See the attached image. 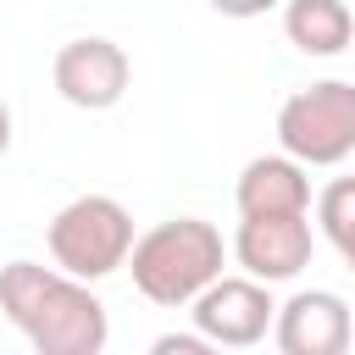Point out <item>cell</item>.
Returning <instances> with one entry per match:
<instances>
[{
  "mask_svg": "<svg viewBox=\"0 0 355 355\" xmlns=\"http://www.w3.org/2000/svg\"><path fill=\"white\" fill-rule=\"evenodd\" d=\"M155 355H211V338L194 327V333H161L155 344H150Z\"/></svg>",
  "mask_w": 355,
  "mask_h": 355,
  "instance_id": "12",
  "label": "cell"
},
{
  "mask_svg": "<svg viewBox=\"0 0 355 355\" xmlns=\"http://www.w3.org/2000/svg\"><path fill=\"white\" fill-rule=\"evenodd\" d=\"M50 83H55V94H61L67 105H78V111H111V105L128 94V83H133V61H128V50H122L116 39L83 33V39H67V44L55 50Z\"/></svg>",
  "mask_w": 355,
  "mask_h": 355,
  "instance_id": "6",
  "label": "cell"
},
{
  "mask_svg": "<svg viewBox=\"0 0 355 355\" xmlns=\"http://www.w3.org/2000/svg\"><path fill=\"white\" fill-rule=\"evenodd\" d=\"M316 227L333 250H344L355 239V178H333L322 194H316Z\"/></svg>",
  "mask_w": 355,
  "mask_h": 355,
  "instance_id": "11",
  "label": "cell"
},
{
  "mask_svg": "<svg viewBox=\"0 0 355 355\" xmlns=\"http://www.w3.org/2000/svg\"><path fill=\"white\" fill-rule=\"evenodd\" d=\"M338 255H344V272H349V277H355V239H349V244H344V250H338Z\"/></svg>",
  "mask_w": 355,
  "mask_h": 355,
  "instance_id": "15",
  "label": "cell"
},
{
  "mask_svg": "<svg viewBox=\"0 0 355 355\" xmlns=\"http://www.w3.org/2000/svg\"><path fill=\"white\" fill-rule=\"evenodd\" d=\"M239 216H272V211H311V166L294 155H255L244 161L233 183Z\"/></svg>",
  "mask_w": 355,
  "mask_h": 355,
  "instance_id": "9",
  "label": "cell"
},
{
  "mask_svg": "<svg viewBox=\"0 0 355 355\" xmlns=\"http://www.w3.org/2000/svg\"><path fill=\"white\" fill-rule=\"evenodd\" d=\"M311 211H272V216H239L233 261L261 283H294L311 266Z\"/></svg>",
  "mask_w": 355,
  "mask_h": 355,
  "instance_id": "7",
  "label": "cell"
},
{
  "mask_svg": "<svg viewBox=\"0 0 355 355\" xmlns=\"http://www.w3.org/2000/svg\"><path fill=\"white\" fill-rule=\"evenodd\" d=\"M283 39L300 55H344L355 44V11L344 0H283Z\"/></svg>",
  "mask_w": 355,
  "mask_h": 355,
  "instance_id": "10",
  "label": "cell"
},
{
  "mask_svg": "<svg viewBox=\"0 0 355 355\" xmlns=\"http://www.w3.org/2000/svg\"><path fill=\"white\" fill-rule=\"evenodd\" d=\"M133 239H139V233H133V216H128V205L111 200V194H78V200H67V205L50 216V227H44L50 261H55L61 272L83 277V283H100V277L122 272Z\"/></svg>",
  "mask_w": 355,
  "mask_h": 355,
  "instance_id": "3",
  "label": "cell"
},
{
  "mask_svg": "<svg viewBox=\"0 0 355 355\" xmlns=\"http://www.w3.org/2000/svg\"><path fill=\"white\" fill-rule=\"evenodd\" d=\"M189 316L194 327L211 338V349H250L272 333V316H277V300H272V283L239 272V277H211L194 300H189Z\"/></svg>",
  "mask_w": 355,
  "mask_h": 355,
  "instance_id": "5",
  "label": "cell"
},
{
  "mask_svg": "<svg viewBox=\"0 0 355 355\" xmlns=\"http://www.w3.org/2000/svg\"><path fill=\"white\" fill-rule=\"evenodd\" d=\"M277 144L300 166H338L355 155V83L322 78L277 105Z\"/></svg>",
  "mask_w": 355,
  "mask_h": 355,
  "instance_id": "4",
  "label": "cell"
},
{
  "mask_svg": "<svg viewBox=\"0 0 355 355\" xmlns=\"http://www.w3.org/2000/svg\"><path fill=\"white\" fill-rule=\"evenodd\" d=\"M272 6H283V0H211V11H222V17H266Z\"/></svg>",
  "mask_w": 355,
  "mask_h": 355,
  "instance_id": "13",
  "label": "cell"
},
{
  "mask_svg": "<svg viewBox=\"0 0 355 355\" xmlns=\"http://www.w3.org/2000/svg\"><path fill=\"white\" fill-rule=\"evenodd\" d=\"M6 150H11V105L0 100V155H6Z\"/></svg>",
  "mask_w": 355,
  "mask_h": 355,
  "instance_id": "14",
  "label": "cell"
},
{
  "mask_svg": "<svg viewBox=\"0 0 355 355\" xmlns=\"http://www.w3.org/2000/svg\"><path fill=\"white\" fill-rule=\"evenodd\" d=\"M222 266H227V244L205 216H166L150 233H139L128 250L133 288L161 311H183L211 277H222Z\"/></svg>",
  "mask_w": 355,
  "mask_h": 355,
  "instance_id": "2",
  "label": "cell"
},
{
  "mask_svg": "<svg viewBox=\"0 0 355 355\" xmlns=\"http://www.w3.org/2000/svg\"><path fill=\"white\" fill-rule=\"evenodd\" d=\"M272 344L283 355H344L355 344V316L333 288H300L272 316Z\"/></svg>",
  "mask_w": 355,
  "mask_h": 355,
  "instance_id": "8",
  "label": "cell"
},
{
  "mask_svg": "<svg viewBox=\"0 0 355 355\" xmlns=\"http://www.w3.org/2000/svg\"><path fill=\"white\" fill-rule=\"evenodd\" d=\"M0 316L39 349V355H100L105 338H111V316H105V300L61 272L55 261L39 266V261H6L0 266Z\"/></svg>",
  "mask_w": 355,
  "mask_h": 355,
  "instance_id": "1",
  "label": "cell"
}]
</instances>
